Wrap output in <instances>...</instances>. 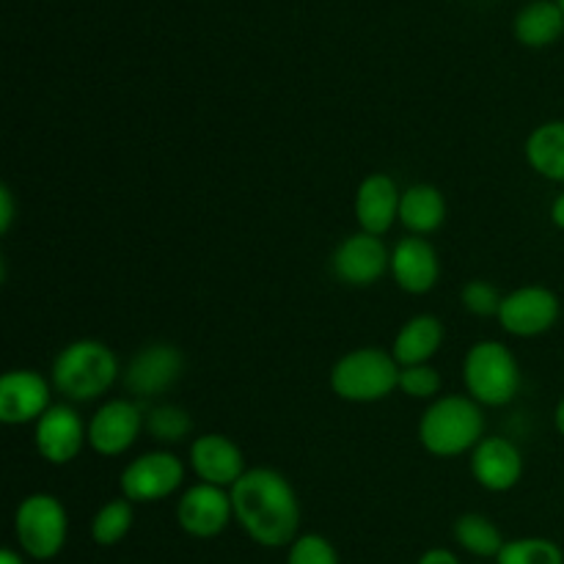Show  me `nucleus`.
<instances>
[{"mask_svg": "<svg viewBox=\"0 0 564 564\" xmlns=\"http://www.w3.org/2000/svg\"><path fill=\"white\" fill-rule=\"evenodd\" d=\"M231 494L235 521L262 549H290L301 534V501L290 479L275 468H248Z\"/></svg>", "mask_w": 564, "mask_h": 564, "instance_id": "1", "label": "nucleus"}, {"mask_svg": "<svg viewBox=\"0 0 564 564\" xmlns=\"http://www.w3.org/2000/svg\"><path fill=\"white\" fill-rule=\"evenodd\" d=\"M121 378V364L105 341H69L55 356L50 383L66 402H97Z\"/></svg>", "mask_w": 564, "mask_h": 564, "instance_id": "2", "label": "nucleus"}, {"mask_svg": "<svg viewBox=\"0 0 564 564\" xmlns=\"http://www.w3.org/2000/svg\"><path fill=\"white\" fill-rule=\"evenodd\" d=\"M485 438V413L479 402L463 394H446L430 402L419 419V444L433 457H460Z\"/></svg>", "mask_w": 564, "mask_h": 564, "instance_id": "3", "label": "nucleus"}, {"mask_svg": "<svg viewBox=\"0 0 564 564\" xmlns=\"http://www.w3.org/2000/svg\"><path fill=\"white\" fill-rule=\"evenodd\" d=\"M402 367L391 350L383 347H358L341 356L330 369V391L339 400L356 405L383 402L400 389Z\"/></svg>", "mask_w": 564, "mask_h": 564, "instance_id": "4", "label": "nucleus"}, {"mask_svg": "<svg viewBox=\"0 0 564 564\" xmlns=\"http://www.w3.org/2000/svg\"><path fill=\"white\" fill-rule=\"evenodd\" d=\"M463 386L482 408H505L521 391V364L499 339H482L463 358Z\"/></svg>", "mask_w": 564, "mask_h": 564, "instance_id": "5", "label": "nucleus"}, {"mask_svg": "<svg viewBox=\"0 0 564 564\" xmlns=\"http://www.w3.org/2000/svg\"><path fill=\"white\" fill-rule=\"evenodd\" d=\"M66 538H69V516L53 494H31L17 505L14 540L28 560H55L66 549Z\"/></svg>", "mask_w": 564, "mask_h": 564, "instance_id": "6", "label": "nucleus"}, {"mask_svg": "<svg viewBox=\"0 0 564 564\" xmlns=\"http://www.w3.org/2000/svg\"><path fill=\"white\" fill-rule=\"evenodd\" d=\"M185 485V463L169 449H154L124 466L119 488L132 505H154L171 499Z\"/></svg>", "mask_w": 564, "mask_h": 564, "instance_id": "7", "label": "nucleus"}, {"mask_svg": "<svg viewBox=\"0 0 564 564\" xmlns=\"http://www.w3.org/2000/svg\"><path fill=\"white\" fill-rule=\"evenodd\" d=\"M185 372V356L171 341H152L141 347L121 369V386L135 400H152L174 389Z\"/></svg>", "mask_w": 564, "mask_h": 564, "instance_id": "8", "label": "nucleus"}, {"mask_svg": "<svg viewBox=\"0 0 564 564\" xmlns=\"http://www.w3.org/2000/svg\"><path fill=\"white\" fill-rule=\"evenodd\" d=\"M562 303L556 297V292H551L549 286L529 284L518 286L510 295H505L499 308V325L507 336H516V339H534V336H543L560 323Z\"/></svg>", "mask_w": 564, "mask_h": 564, "instance_id": "9", "label": "nucleus"}, {"mask_svg": "<svg viewBox=\"0 0 564 564\" xmlns=\"http://www.w3.org/2000/svg\"><path fill=\"white\" fill-rule=\"evenodd\" d=\"M147 411L135 400H108L88 419V446L99 457H121L141 438Z\"/></svg>", "mask_w": 564, "mask_h": 564, "instance_id": "10", "label": "nucleus"}, {"mask_svg": "<svg viewBox=\"0 0 564 564\" xmlns=\"http://www.w3.org/2000/svg\"><path fill=\"white\" fill-rule=\"evenodd\" d=\"M231 521H235V507L226 488L196 482L182 490L176 501V523L187 538L215 540L229 529Z\"/></svg>", "mask_w": 564, "mask_h": 564, "instance_id": "11", "label": "nucleus"}, {"mask_svg": "<svg viewBox=\"0 0 564 564\" xmlns=\"http://www.w3.org/2000/svg\"><path fill=\"white\" fill-rule=\"evenodd\" d=\"M330 270L339 284L367 290L391 270V251L380 237L356 231L336 246L334 257H330Z\"/></svg>", "mask_w": 564, "mask_h": 564, "instance_id": "12", "label": "nucleus"}, {"mask_svg": "<svg viewBox=\"0 0 564 564\" xmlns=\"http://www.w3.org/2000/svg\"><path fill=\"white\" fill-rule=\"evenodd\" d=\"M88 444V424L69 402H58L33 424V446L50 466H66Z\"/></svg>", "mask_w": 564, "mask_h": 564, "instance_id": "13", "label": "nucleus"}, {"mask_svg": "<svg viewBox=\"0 0 564 564\" xmlns=\"http://www.w3.org/2000/svg\"><path fill=\"white\" fill-rule=\"evenodd\" d=\"M53 408V383L36 369H11L0 378V422L6 427L36 424Z\"/></svg>", "mask_w": 564, "mask_h": 564, "instance_id": "14", "label": "nucleus"}, {"mask_svg": "<svg viewBox=\"0 0 564 564\" xmlns=\"http://www.w3.org/2000/svg\"><path fill=\"white\" fill-rule=\"evenodd\" d=\"M187 466L196 474L198 482L215 485V488L231 490L237 479L248 471L246 455L240 446L220 433H204L191 441L187 449Z\"/></svg>", "mask_w": 564, "mask_h": 564, "instance_id": "15", "label": "nucleus"}, {"mask_svg": "<svg viewBox=\"0 0 564 564\" xmlns=\"http://www.w3.org/2000/svg\"><path fill=\"white\" fill-rule=\"evenodd\" d=\"M471 477L488 494H507L523 477V452L505 435H485L471 452Z\"/></svg>", "mask_w": 564, "mask_h": 564, "instance_id": "16", "label": "nucleus"}, {"mask_svg": "<svg viewBox=\"0 0 564 564\" xmlns=\"http://www.w3.org/2000/svg\"><path fill=\"white\" fill-rule=\"evenodd\" d=\"M389 273L408 295H427L441 279V257L427 237L408 235L391 248Z\"/></svg>", "mask_w": 564, "mask_h": 564, "instance_id": "17", "label": "nucleus"}, {"mask_svg": "<svg viewBox=\"0 0 564 564\" xmlns=\"http://www.w3.org/2000/svg\"><path fill=\"white\" fill-rule=\"evenodd\" d=\"M400 202L402 191L397 185L394 176L389 174H369L364 176L361 185L356 191V220L361 226V231L375 237H383L394 229V224L400 220Z\"/></svg>", "mask_w": 564, "mask_h": 564, "instance_id": "18", "label": "nucleus"}, {"mask_svg": "<svg viewBox=\"0 0 564 564\" xmlns=\"http://www.w3.org/2000/svg\"><path fill=\"white\" fill-rule=\"evenodd\" d=\"M444 323L435 314H416L408 319L394 336L391 345V356L397 358L400 367H419V364H430L438 356L441 345H444Z\"/></svg>", "mask_w": 564, "mask_h": 564, "instance_id": "19", "label": "nucleus"}, {"mask_svg": "<svg viewBox=\"0 0 564 564\" xmlns=\"http://www.w3.org/2000/svg\"><path fill=\"white\" fill-rule=\"evenodd\" d=\"M400 224L411 235L430 237L446 224V198L435 185L419 182L402 191L400 202Z\"/></svg>", "mask_w": 564, "mask_h": 564, "instance_id": "20", "label": "nucleus"}, {"mask_svg": "<svg viewBox=\"0 0 564 564\" xmlns=\"http://www.w3.org/2000/svg\"><path fill=\"white\" fill-rule=\"evenodd\" d=\"M523 152H527V163L532 165L534 174L564 185V119L534 127Z\"/></svg>", "mask_w": 564, "mask_h": 564, "instance_id": "21", "label": "nucleus"}, {"mask_svg": "<svg viewBox=\"0 0 564 564\" xmlns=\"http://www.w3.org/2000/svg\"><path fill=\"white\" fill-rule=\"evenodd\" d=\"M564 33V11L556 0H532L516 17V36L527 47H549Z\"/></svg>", "mask_w": 564, "mask_h": 564, "instance_id": "22", "label": "nucleus"}, {"mask_svg": "<svg viewBox=\"0 0 564 564\" xmlns=\"http://www.w3.org/2000/svg\"><path fill=\"white\" fill-rule=\"evenodd\" d=\"M452 538H455L457 549H463L466 554L494 562L507 543L494 518L482 516V512H466V516L457 518L455 527H452Z\"/></svg>", "mask_w": 564, "mask_h": 564, "instance_id": "23", "label": "nucleus"}, {"mask_svg": "<svg viewBox=\"0 0 564 564\" xmlns=\"http://www.w3.org/2000/svg\"><path fill=\"white\" fill-rule=\"evenodd\" d=\"M132 501L119 496V499L105 501L97 510L91 521V540L99 549H113L121 540L130 534L132 523H135V510H132Z\"/></svg>", "mask_w": 564, "mask_h": 564, "instance_id": "24", "label": "nucleus"}, {"mask_svg": "<svg viewBox=\"0 0 564 564\" xmlns=\"http://www.w3.org/2000/svg\"><path fill=\"white\" fill-rule=\"evenodd\" d=\"M143 433L158 444H182L193 435V416L182 405H152L147 411Z\"/></svg>", "mask_w": 564, "mask_h": 564, "instance_id": "25", "label": "nucleus"}, {"mask_svg": "<svg viewBox=\"0 0 564 564\" xmlns=\"http://www.w3.org/2000/svg\"><path fill=\"white\" fill-rule=\"evenodd\" d=\"M496 564H564V551L549 538L507 540Z\"/></svg>", "mask_w": 564, "mask_h": 564, "instance_id": "26", "label": "nucleus"}, {"mask_svg": "<svg viewBox=\"0 0 564 564\" xmlns=\"http://www.w3.org/2000/svg\"><path fill=\"white\" fill-rule=\"evenodd\" d=\"M286 564H341L339 551L325 534H297L295 543L286 549Z\"/></svg>", "mask_w": 564, "mask_h": 564, "instance_id": "27", "label": "nucleus"}, {"mask_svg": "<svg viewBox=\"0 0 564 564\" xmlns=\"http://www.w3.org/2000/svg\"><path fill=\"white\" fill-rule=\"evenodd\" d=\"M441 378L438 369L433 364H419V367H402L400 372V391L411 400H430L435 402L441 397Z\"/></svg>", "mask_w": 564, "mask_h": 564, "instance_id": "28", "label": "nucleus"}, {"mask_svg": "<svg viewBox=\"0 0 564 564\" xmlns=\"http://www.w3.org/2000/svg\"><path fill=\"white\" fill-rule=\"evenodd\" d=\"M501 301H505V295L496 290V284H490V281H485V279H471L460 290L463 308H466L468 314H474V317H482V319L494 317L496 319L499 317Z\"/></svg>", "mask_w": 564, "mask_h": 564, "instance_id": "29", "label": "nucleus"}, {"mask_svg": "<svg viewBox=\"0 0 564 564\" xmlns=\"http://www.w3.org/2000/svg\"><path fill=\"white\" fill-rule=\"evenodd\" d=\"M11 224H14V196H11V187H0V231L9 235Z\"/></svg>", "mask_w": 564, "mask_h": 564, "instance_id": "30", "label": "nucleus"}, {"mask_svg": "<svg viewBox=\"0 0 564 564\" xmlns=\"http://www.w3.org/2000/svg\"><path fill=\"white\" fill-rule=\"evenodd\" d=\"M416 564H463L460 556L449 549H427Z\"/></svg>", "mask_w": 564, "mask_h": 564, "instance_id": "31", "label": "nucleus"}, {"mask_svg": "<svg viewBox=\"0 0 564 564\" xmlns=\"http://www.w3.org/2000/svg\"><path fill=\"white\" fill-rule=\"evenodd\" d=\"M551 224L564 231V193H560V196L554 198V204H551Z\"/></svg>", "mask_w": 564, "mask_h": 564, "instance_id": "32", "label": "nucleus"}, {"mask_svg": "<svg viewBox=\"0 0 564 564\" xmlns=\"http://www.w3.org/2000/svg\"><path fill=\"white\" fill-rule=\"evenodd\" d=\"M22 551H14V549H3L0 551V564H25V560H22Z\"/></svg>", "mask_w": 564, "mask_h": 564, "instance_id": "33", "label": "nucleus"}, {"mask_svg": "<svg viewBox=\"0 0 564 564\" xmlns=\"http://www.w3.org/2000/svg\"><path fill=\"white\" fill-rule=\"evenodd\" d=\"M554 424H556V430H560V435L564 438V397H562L560 405H556V411H554Z\"/></svg>", "mask_w": 564, "mask_h": 564, "instance_id": "34", "label": "nucleus"}, {"mask_svg": "<svg viewBox=\"0 0 564 564\" xmlns=\"http://www.w3.org/2000/svg\"><path fill=\"white\" fill-rule=\"evenodd\" d=\"M556 3H560V6H562V11H564V0H556Z\"/></svg>", "mask_w": 564, "mask_h": 564, "instance_id": "35", "label": "nucleus"}]
</instances>
